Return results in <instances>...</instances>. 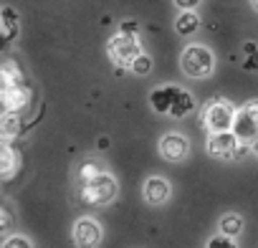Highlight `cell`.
Listing matches in <instances>:
<instances>
[{
	"label": "cell",
	"mask_w": 258,
	"mask_h": 248,
	"mask_svg": "<svg viewBox=\"0 0 258 248\" xmlns=\"http://www.w3.org/2000/svg\"><path fill=\"white\" fill-rule=\"evenodd\" d=\"M160 155L167 162H182L190 155V140L177 135V132H170L160 140Z\"/></svg>",
	"instance_id": "8"
},
{
	"label": "cell",
	"mask_w": 258,
	"mask_h": 248,
	"mask_svg": "<svg viewBox=\"0 0 258 248\" xmlns=\"http://www.w3.org/2000/svg\"><path fill=\"white\" fill-rule=\"evenodd\" d=\"M152 69H155V61H152V56L145 53V51L135 58L132 66H129V71H132L135 76H147V74H152Z\"/></svg>",
	"instance_id": "19"
},
{
	"label": "cell",
	"mask_w": 258,
	"mask_h": 248,
	"mask_svg": "<svg viewBox=\"0 0 258 248\" xmlns=\"http://www.w3.org/2000/svg\"><path fill=\"white\" fill-rule=\"evenodd\" d=\"M235 147H238V137L233 132H213L208 137V145H205L208 155L215 160H233Z\"/></svg>",
	"instance_id": "6"
},
{
	"label": "cell",
	"mask_w": 258,
	"mask_h": 248,
	"mask_svg": "<svg viewBox=\"0 0 258 248\" xmlns=\"http://www.w3.org/2000/svg\"><path fill=\"white\" fill-rule=\"evenodd\" d=\"M23 124H21V114L16 111H3V119H0V137L3 142H11L16 137H21Z\"/></svg>",
	"instance_id": "14"
},
{
	"label": "cell",
	"mask_w": 258,
	"mask_h": 248,
	"mask_svg": "<svg viewBox=\"0 0 258 248\" xmlns=\"http://www.w3.org/2000/svg\"><path fill=\"white\" fill-rule=\"evenodd\" d=\"M116 193H119L116 177L109 175V172L99 175L91 182H81V200L89 203V205H99V208L101 205H109L116 198Z\"/></svg>",
	"instance_id": "4"
},
{
	"label": "cell",
	"mask_w": 258,
	"mask_h": 248,
	"mask_svg": "<svg viewBox=\"0 0 258 248\" xmlns=\"http://www.w3.org/2000/svg\"><path fill=\"white\" fill-rule=\"evenodd\" d=\"M180 69L190 79H208L215 71V56H213V51L208 46L190 43L182 51V56H180Z\"/></svg>",
	"instance_id": "1"
},
{
	"label": "cell",
	"mask_w": 258,
	"mask_h": 248,
	"mask_svg": "<svg viewBox=\"0 0 258 248\" xmlns=\"http://www.w3.org/2000/svg\"><path fill=\"white\" fill-rule=\"evenodd\" d=\"M253 8H255V11H258V0H253Z\"/></svg>",
	"instance_id": "31"
},
{
	"label": "cell",
	"mask_w": 258,
	"mask_h": 248,
	"mask_svg": "<svg viewBox=\"0 0 258 248\" xmlns=\"http://www.w3.org/2000/svg\"><path fill=\"white\" fill-rule=\"evenodd\" d=\"M106 51H109V58L116 64V66H132L135 58L142 53V43H140V33H126V31H119L109 38L106 43Z\"/></svg>",
	"instance_id": "2"
},
{
	"label": "cell",
	"mask_w": 258,
	"mask_h": 248,
	"mask_svg": "<svg viewBox=\"0 0 258 248\" xmlns=\"http://www.w3.org/2000/svg\"><path fill=\"white\" fill-rule=\"evenodd\" d=\"M253 155H255V157H258V140H255V142H253Z\"/></svg>",
	"instance_id": "30"
},
{
	"label": "cell",
	"mask_w": 258,
	"mask_h": 248,
	"mask_svg": "<svg viewBox=\"0 0 258 248\" xmlns=\"http://www.w3.org/2000/svg\"><path fill=\"white\" fill-rule=\"evenodd\" d=\"M33 99V91L21 84V86H11V89H0V104H3V111H16L21 114Z\"/></svg>",
	"instance_id": "9"
},
{
	"label": "cell",
	"mask_w": 258,
	"mask_h": 248,
	"mask_svg": "<svg viewBox=\"0 0 258 248\" xmlns=\"http://www.w3.org/2000/svg\"><path fill=\"white\" fill-rule=\"evenodd\" d=\"M205 248H238V243H235V238H230V235L215 233V235L208 240V245H205Z\"/></svg>",
	"instance_id": "22"
},
{
	"label": "cell",
	"mask_w": 258,
	"mask_h": 248,
	"mask_svg": "<svg viewBox=\"0 0 258 248\" xmlns=\"http://www.w3.org/2000/svg\"><path fill=\"white\" fill-rule=\"evenodd\" d=\"M175 6L180 11H195L198 6H203V0H175Z\"/></svg>",
	"instance_id": "24"
},
{
	"label": "cell",
	"mask_w": 258,
	"mask_h": 248,
	"mask_svg": "<svg viewBox=\"0 0 258 248\" xmlns=\"http://www.w3.org/2000/svg\"><path fill=\"white\" fill-rule=\"evenodd\" d=\"M11 225H13V215H11V208L8 205H3V210H0V230H11Z\"/></svg>",
	"instance_id": "23"
},
{
	"label": "cell",
	"mask_w": 258,
	"mask_h": 248,
	"mask_svg": "<svg viewBox=\"0 0 258 248\" xmlns=\"http://www.w3.org/2000/svg\"><path fill=\"white\" fill-rule=\"evenodd\" d=\"M177 91H180V86H172V84H165V86L155 89V91L150 94V104H152V109H155L157 114H170Z\"/></svg>",
	"instance_id": "11"
},
{
	"label": "cell",
	"mask_w": 258,
	"mask_h": 248,
	"mask_svg": "<svg viewBox=\"0 0 258 248\" xmlns=\"http://www.w3.org/2000/svg\"><path fill=\"white\" fill-rule=\"evenodd\" d=\"M192 111H195V96H192L187 89H180L177 96H175V104H172V109H170V116L182 119V116H187V114H192Z\"/></svg>",
	"instance_id": "16"
},
{
	"label": "cell",
	"mask_w": 258,
	"mask_h": 248,
	"mask_svg": "<svg viewBox=\"0 0 258 248\" xmlns=\"http://www.w3.org/2000/svg\"><path fill=\"white\" fill-rule=\"evenodd\" d=\"M243 53L245 56H253V53H258V46L253 41H248V43H243Z\"/></svg>",
	"instance_id": "28"
},
{
	"label": "cell",
	"mask_w": 258,
	"mask_h": 248,
	"mask_svg": "<svg viewBox=\"0 0 258 248\" xmlns=\"http://www.w3.org/2000/svg\"><path fill=\"white\" fill-rule=\"evenodd\" d=\"M235 114H238V106H233V101L228 99H213L208 106H205V127L208 132H233V124H235Z\"/></svg>",
	"instance_id": "3"
},
{
	"label": "cell",
	"mask_w": 258,
	"mask_h": 248,
	"mask_svg": "<svg viewBox=\"0 0 258 248\" xmlns=\"http://www.w3.org/2000/svg\"><path fill=\"white\" fill-rule=\"evenodd\" d=\"M23 84V71L16 61H6L0 69V89H11V86H21Z\"/></svg>",
	"instance_id": "18"
},
{
	"label": "cell",
	"mask_w": 258,
	"mask_h": 248,
	"mask_svg": "<svg viewBox=\"0 0 258 248\" xmlns=\"http://www.w3.org/2000/svg\"><path fill=\"white\" fill-rule=\"evenodd\" d=\"M243 69H248V71H255V69H258V53L248 56V58H245V64H243Z\"/></svg>",
	"instance_id": "27"
},
{
	"label": "cell",
	"mask_w": 258,
	"mask_h": 248,
	"mask_svg": "<svg viewBox=\"0 0 258 248\" xmlns=\"http://www.w3.org/2000/svg\"><path fill=\"white\" fill-rule=\"evenodd\" d=\"M175 31H177V36H182V38L198 33V31H200V16H198L195 11H180V16L175 18Z\"/></svg>",
	"instance_id": "15"
},
{
	"label": "cell",
	"mask_w": 258,
	"mask_h": 248,
	"mask_svg": "<svg viewBox=\"0 0 258 248\" xmlns=\"http://www.w3.org/2000/svg\"><path fill=\"white\" fill-rule=\"evenodd\" d=\"M233 135L238 137V142L253 145L258 140V119H253L245 109H238L235 124H233Z\"/></svg>",
	"instance_id": "10"
},
{
	"label": "cell",
	"mask_w": 258,
	"mask_h": 248,
	"mask_svg": "<svg viewBox=\"0 0 258 248\" xmlns=\"http://www.w3.org/2000/svg\"><path fill=\"white\" fill-rule=\"evenodd\" d=\"M170 195H172V185L162 175H152L142 185V198L147 205H165L170 200Z\"/></svg>",
	"instance_id": "7"
},
{
	"label": "cell",
	"mask_w": 258,
	"mask_h": 248,
	"mask_svg": "<svg viewBox=\"0 0 258 248\" xmlns=\"http://www.w3.org/2000/svg\"><path fill=\"white\" fill-rule=\"evenodd\" d=\"M3 248H33V243H31L28 235L16 233V235H8V238L3 240Z\"/></svg>",
	"instance_id": "21"
},
{
	"label": "cell",
	"mask_w": 258,
	"mask_h": 248,
	"mask_svg": "<svg viewBox=\"0 0 258 248\" xmlns=\"http://www.w3.org/2000/svg\"><path fill=\"white\" fill-rule=\"evenodd\" d=\"M71 238H74V245L76 248H99L101 240H104V228H101V223L96 218L81 215V218L74 220Z\"/></svg>",
	"instance_id": "5"
},
{
	"label": "cell",
	"mask_w": 258,
	"mask_h": 248,
	"mask_svg": "<svg viewBox=\"0 0 258 248\" xmlns=\"http://www.w3.org/2000/svg\"><path fill=\"white\" fill-rule=\"evenodd\" d=\"M243 228H245V223H243V218H240L238 213H225V215H220V220H218V233L230 235V238H238V235L243 233Z\"/></svg>",
	"instance_id": "17"
},
{
	"label": "cell",
	"mask_w": 258,
	"mask_h": 248,
	"mask_svg": "<svg viewBox=\"0 0 258 248\" xmlns=\"http://www.w3.org/2000/svg\"><path fill=\"white\" fill-rule=\"evenodd\" d=\"M18 167H21V155L11 142H3L0 145V175H3V180H11L18 172Z\"/></svg>",
	"instance_id": "12"
},
{
	"label": "cell",
	"mask_w": 258,
	"mask_h": 248,
	"mask_svg": "<svg viewBox=\"0 0 258 248\" xmlns=\"http://www.w3.org/2000/svg\"><path fill=\"white\" fill-rule=\"evenodd\" d=\"M243 109H245V111H248L253 119H258V99H250V101H248Z\"/></svg>",
	"instance_id": "26"
},
{
	"label": "cell",
	"mask_w": 258,
	"mask_h": 248,
	"mask_svg": "<svg viewBox=\"0 0 258 248\" xmlns=\"http://www.w3.org/2000/svg\"><path fill=\"white\" fill-rule=\"evenodd\" d=\"M96 147H99V150H109V140H106V137H99Z\"/></svg>",
	"instance_id": "29"
},
{
	"label": "cell",
	"mask_w": 258,
	"mask_h": 248,
	"mask_svg": "<svg viewBox=\"0 0 258 248\" xmlns=\"http://www.w3.org/2000/svg\"><path fill=\"white\" fill-rule=\"evenodd\" d=\"M121 31H126V33H140V23H137V21H124V23H121Z\"/></svg>",
	"instance_id": "25"
},
{
	"label": "cell",
	"mask_w": 258,
	"mask_h": 248,
	"mask_svg": "<svg viewBox=\"0 0 258 248\" xmlns=\"http://www.w3.org/2000/svg\"><path fill=\"white\" fill-rule=\"evenodd\" d=\"M0 28H3V41L6 43L16 41V36L21 33V16H18L16 8L3 6V11H0Z\"/></svg>",
	"instance_id": "13"
},
{
	"label": "cell",
	"mask_w": 258,
	"mask_h": 248,
	"mask_svg": "<svg viewBox=\"0 0 258 248\" xmlns=\"http://www.w3.org/2000/svg\"><path fill=\"white\" fill-rule=\"evenodd\" d=\"M99 175H104V170H101V165H96V162H84V165L79 167V180H81V182H91V180H96Z\"/></svg>",
	"instance_id": "20"
}]
</instances>
